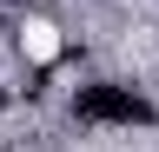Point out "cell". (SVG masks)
<instances>
[{
    "mask_svg": "<svg viewBox=\"0 0 159 152\" xmlns=\"http://www.w3.org/2000/svg\"><path fill=\"white\" fill-rule=\"evenodd\" d=\"M80 119H93V126H146L152 112L133 93H119V86H86L80 93Z\"/></svg>",
    "mask_w": 159,
    "mask_h": 152,
    "instance_id": "1",
    "label": "cell"
}]
</instances>
